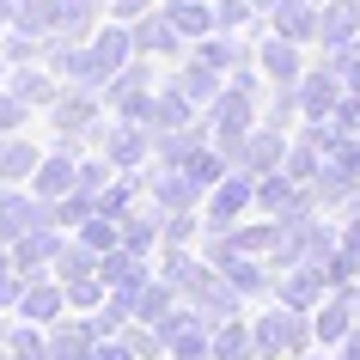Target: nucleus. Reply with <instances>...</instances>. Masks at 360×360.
<instances>
[{
  "mask_svg": "<svg viewBox=\"0 0 360 360\" xmlns=\"http://www.w3.org/2000/svg\"><path fill=\"white\" fill-rule=\"evenodd\" d=\"M305 342H311V323L293 318V311H269V318L257 323V354H263V360H281V354L300 360Z\"/></svg>",
  "mask_w": 360,
  "mask_h": 360,
  "instance_id": "obj_1",
  "label": "nucleus"
},
{
  "mask_svg": "<svg viewBox=\"0 0 360 360\" xmlns=\"http://www.w3.org/2000/svg\"><path fill=\"white\" fill-rule=\"evenodd\" d=\"M92 354H98L92 323H56L49 330V360H92Z\"/></svg>",
  "mask_w": 360,
  "mask_h": 360,
  "instance_id": "obj_2",
  "label": "nucleus"
},
{
  "mask_svg": "<svg viewBox=\"0 0 360 360\" xmlns=\"http://www.w3.org/2000/svg\"><path fill=\"white\" fill-rule=\"evenodd\" d=\"M214 360H263L257 354V330H238V323L214 330Z\"/></svg>",
  "mask_w": 360,
  "mask_h": 360,
  "instance_id": "obj_3",
  "label": "nucleus"
},
{
  "mask_svg": "<svg viewBox=\"0 0 360 360\" xmlns=\"http://www.w3.org/2000/svg\"><path fill=\"white\" fill-rule=\"evenodd\" d=\"M49 257H56V245H49L43 232H25V238H19V257H13V263H19V275L31 281V275H43V263H49Z\"/></svg>",
  "mask_w": 360,
  "mask_h": 360,
  "instance_id": "obj_4",
  "label": "nucleus"
},
{
  "mask_svg": "<svg viewBox=\"0 0 360 360\" xmlns=\"http://www.w3.org/2000/svg\"><path fill=\"white\" fill-rule=\"evenodd\" d=\"M19 311H25L31 323H56L61 293H56V287H25V293H19Z\"/></svg>",
  "mask_w": 360,
  "mask_h": 360,
  "instance_id": "obj_5",
  "label": "nucleus"
},
{
  "mask_svg": "<svg viewBox=\"0 0 360 360\" xmlns=\"http://www.w3.org/2000/svg\"><path fill=\"white\" fill-rule=\"evenodd\" d=\"M165 360H214V336H202V323H190V330L171 336V354Z\"/></svg>",
  "mask_w": 360,
  "mask_h": 360,
  "instance_id": "obj_6",
  "label": "nucleus"
},
{
  "mask_svg": "<svg viewBox=\"0 0 360 360\" xmlns=\"http://www.w3.org/2000/svg\"><path fill=\"white\" fill-rule=\"evenodd\" d=\"M348 330H354V318H348V300H330L318 311V336L323 342H348Z\"/></svg>",
  "mask_w": 360,
  "mask_h": 360,
  "instance_id": "obj_7",
  "label": "nucleus"
},
{
  "mask_svg": "<svg viewBox=\"0 0 360 360\" xmlns=\"http://www.w3.org/2000/svg\"><path fill=\"white\" fill-rule=\"evenodd\" d=\"M134 318L165 323V318H171V293H165V287H147V293H134Z\"/></svg>",
  "mask_w": 360,
  "mask_h": 360,
  "instance_id": "obj_8",
  "label": "nucleus"
},
{
  "mask_svg": "<svg viewBox=\"0 0 360 360\" xmlns=\"http://www.w3.org/2000/svg\"><path fill=\"white\" fill-rule=\"evenodd\" d=\"M122 342H129V354H134V360H159V354H171L159 330H122Z\"/></svg>",
  "mask_w": 360,
  "mask_h": 360,
  "instance_id": "obj_9",
  "label": "nucleus"
},
{
  "mask_svg": "<svg viewBox=\"0 0 360 360\" xmlns=\"http://www.w3.org/2000/svg\"><path fill=\"white\" fill-rule=\"evenodd\" d=\"M31 220H37V214L25 208V202H0V232H6V238H25Z\"/></svg>",
  "mask_w": 360,
  "mask_h": 360,
  "instance_id": "obj_10",
  "label": "nucleus"
},
{
  "mask_svg": "<svg viewBox=\"0 0 360 360\" xmlns=\"http://www.w3.org/2000/svg\"><path fill=\"white\" fill-rule=\"evenodd\" d=\"M104 281H116L122 293H134V287H141V263H129V257H110V269H104Z\"/></svg>",
  "mask_w": 360,
  "mask_h": 360,
  "instance_id": "obj_11",
  "label": "nucleus"
},
{
  "mask_svg": "<svg viewBox=\"0 0 360 360\" xmlns=\"http://www.w3.org/2000/svg\"><path fill=\"white\" fill-rule=\"evenodd\" d=\"M92 250H61V275H68V287H74V281H86V275H92Z\"/></svg>",
  "mask_w": 360,
  "mask_h": 360,
  "instance_id": "obj_12",
  "label": "nucleus"
},
{
  "mask_svg": "<svg viewBox=\"0 0 360 360\" xmlns=\"http://www.w3.org/2000/svg\"><path fill=\"white\" fill-rule=\"evenodd\" d=\"M68 300H74V305H98V281H92V275L74 281V287H68Z\"/></svg>",
  "mask_w": 360,
  "mask_h": 360,
  "instance_id": "obj_13",
  "label": "nucleus"
},
{
  "mask_svg": "<svg viewBox=\"0 0 360 360\" xmlns=\"http://www.w3.org/2000/svg\"><path fill=\"white\" fill-rule=\"evenodd\" d=\"M92 360H134L129 354V342H110V336H104V342H98V354Z\"/></svg>",
  "mask_w": 360,
  "mask_h": 360,
  "instance_id": "obj_14",
  "label": "nucleus"
},
{
  "mask_svg": "<svg viewBox=\"0 0 360 360\" xmlns=\"http://www.w3.org/2000/svg\"><path fill=\"white\" fill-rule=\"evenodd\" d=\"M43 190H49V195L68 190V165H49V171H43Z\"/></svg>",
  "mask_w": 360,
  "mask_h": 360,
  "instance_id": "obj_15",
  "label": "nucleus"
},
{
  "mask_svg": "<svg viewBox=\"0 0 360 360\" xmlns=\"http://www.w3.org/2000/svg\"><path fill=\"white\" fill-rule=\"evenodd\" d=\"M232 287H257V269H250V263H232Z\"/></svg>",
  "mask_w": 360,
  "mask_h": 360,
  "instance_id": "obj_16",
  "label": "nucleus"
},
{
  "mask_svg": "<svg viewBox=\"0 0 360 360\" xmlns=\"http://www.w3.org/2000/svg\"><path fill=\"white\" fill-rule=\"evenodd\" d=\"M336 360H360V323L348 330V342H342V354H336Z\"/></svg>",
  "mask_w": 360,
  "mask_h": 360,
  "instance_id": "obj_17",
  "label": "nucleus"
},
{
  "mask_svg": "<svg viewBox=\"0 0 360 360\" xmlns=\"http://www.w3.org/2000/svg\"><path fill=\"white\" fill-rule=\"evenodd\" d=\"M13 275H19V269H6V263H0V300H13V293H19V281H13Z\"/></svg>",
  "mask_w": 360,
  "mask_h": 360,
  "instance_id": "obj_18",
  "label": "nucleus"
},
{
  "mask_svg": "<svg viewBox=\"0 0 360 360\" xmlns=\"http://www.w3.org/2000/svg\"><path fill=\"white\" fill-rule=\"evenodd\" d=\"M0 360H19V354H13V348H0Z\"/></svg>",
  "mask_w": 360,
  "mask_h": 360,
  "instance_id": "obj_19",
  "label": "nucleus"
},
{
  "mask_svg": "<svg viewBox=\"0 0 360 360\" xmlns=\"http://www.w3.org/2000/svg\"><path fill=\"white\" fill-rule=\"evenodd\" d=\"M300 360H318V354H300Z\"/></svg>",
  "mask_w": 360,
  "mask_h": 360,
  "instance_id": "obj_20",
  "label": "nucleus"
}]
</instances>
